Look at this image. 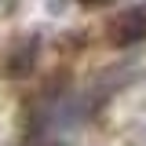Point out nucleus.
I'll use <instances>...</instances> for the list:
<instances>
[{
  "mask_svg": "<svg viewBox=\"0 0 146 146\" xmlns=\"http://www.w3.org/2000/svg\"><path fill=\"white\" fill-rule=\"evenodd\" d=\"M135 40H146V4L128 7L124 15H117L110 22V44L124 48V44H135Z\"/></svg>",
  "mask_w": 146,
  "mask_h": 146,
  "instance_id": "f257e3e1",
  "label": "nucleus"
},
{
  "mask_svg": "<svg viewBox=\"0 0 146 146\" xmlns=\"http://www.w3.org/2000/svg\"><path fill=\"white\" fill-rule=\"evenodd\" d=\"M80 4H110V0H80Z\"/></svg>",
  "mask_w": 146,
  "mask_h": 146,
  "instance_id": "f03ea898",
  "label": "nucleus"
}]
</instances>
